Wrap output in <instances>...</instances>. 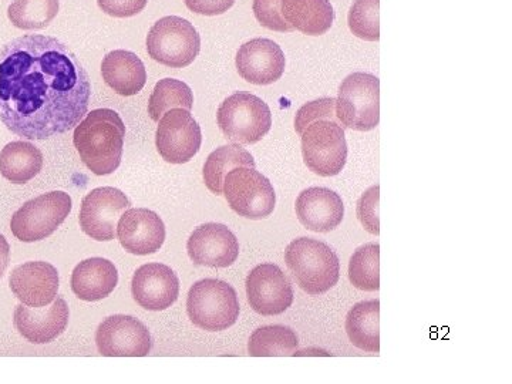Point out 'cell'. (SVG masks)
<instances>
[{"mask_svg":"<svg viewBox=\"0 0 512 384\" xmlns=\"http://www.w3.org/2000/svg\"><path fill=\"white\" fill-rule=\"evenodd\" d=\"M131 207L123 191L113 187L96 188L83 198L80 227L96 241H113L117 221Z\"/></svg>","mask_w":512,"mask_h":384,"instance_id":"12","label":"cell"},{"mask_svg":"<svg viewBox=\"0 0 512 384\" xmlns=\"http://www.w3.org/2000/svg\"><path fill=\"white\" fill-rule=\"evenodd\" d=\"M134 301L147 311L160 312L171 308L180 295V281L170 266H140L131 281Z\"/></svg>","mask_w":512,"mask_h":384,"instance_id":"17","label":"cell"},{"mask_svg":"<svg viewBox=\"0 0 512 384\" xmlns=\"http://www.w3.org/2000/svg\"><path fill=\"white\" fill-rule=\"evenodd\" d=\"M299 339L288 326L272 325L259 328L248 342L249 355L254 357L293 356Z\"/></svg>","mask_w":512,"mask_h":384,"instance_id":"28","label":"cell"},{"mask_svg":"<svg viewBox=\"0 0 512 384\" xmlns=\"http://www.w3.org/2000/svg\"><path fill=\"white\" fill-rule=\"evenodd\" d=\"M194 106V94L181 80L163 79L154 87L148 100V114L151 120L160 121L167 111L184 109L191 111Z\"/></svg>","mask_w":512,"mask_h":384,"instance_id":"29","label":"cell"},{"mask_svg":"<svg viewBox=\"0 0 512 384\" xmlns=\"http://www.w3.org/2000/svg\"><path fill=\"white\" fill-rule=\"evenodd\" d=\"M42 167V151L29 141H13L0 151V174L12 184L29 183Z\"/></svg>","mask_w":512,"mask_h":384,"instance_id":"25","label":"cell"},{"mask_svg":"<svg viewBox=\"0 0 512 384\" xmlns=\"http://www.w3.org/2000/svg\"><path fill=\"white\" fill-rule=\"evenodd\" d=\"M249 305L262 316L282 315L293 303V286L288 276L275 264L255 266L247 276Z\"/></svg>","mask_w":512,"mask_h":384,"instance_id":"13","label":"cell"},{"mask_svg":"<svg viewBox=\"0 0 512 384\" xmlns=\"http://www.w3.org/2000/svg\"><path fill=\"white\" fill-rule=\"evenodd\" d=\"M59 0H15L8 8V16L15 28L45 29L59 13Z\"/></svg>","mask_w":512,"mask_h":384,"instance_id":"30","label":"cell"},{"mask_svg":"<svg viewBox=\"0 0 512 384\" xmlns=\"http://www.w3.org/2000/svg\"><path fill=\"white\" fill-rule=\"evenodd\" d=\"M282 16L303 35H325L332 28L335 12L329 0H282Z\"/></svg>","mask_w":512,"mask_h":384,"instance_id":"24","label":"cell"},{"mask_svg":"<svg viewBox=\"0 0 512 384\" xmlns=\"http://www.w3.org/2000/svg\"><path fill=\"white\" fill-rule=\"evenodd\" d=\"M217 120L225 138L244 146L259 143L272 126L268 104L255 94L245 92L234 93L222 101Z\"/></svg>","mask_w":512,"mask_h":384,"instance_id":"5","label":"cell"},{"mask_svg":"<svg viewBox=\"0 0 512 384\" xmlns=\"http://www.w3.org/2000/svg\"><path fill=\"white\" fill-rule=\"evenodd\" d=\"M295 210L303 227L320 234H328L338 228L345 217V205L340 195L323 187L302 191L296 200Z\"/></svg>","mask_w":512,"mask_h":384,"instance_id":"21","label":"cell"},{"mask_svg":"<svg viewBox=\"0 0 512 384\" xmlns=\"http://www.w3.org/2000/svg\"><path fill=\"white\" fill-rule=\"evenodd\" d=\"M92 84L79 57L52 36L25 35L0 46V121L26 140L79 126Z\"/></svg>","mask_w":512,"mask_h":384,"instance_id":"1","label":"cell"},{"mask_svg":"<svg viewBox=\"0 0 512 384\" xmlns=\"http://www.w3.org/2000/svg\"><path fill=\"white\" fill-rule=\"evenodd\" d=\"M379 201L380 187L375 185L370 187L357 202V217L366 231L373 235L380 234Z\"/></svg>","mask_w":512,"mask_h":384,"instance_id":"35","label":"cell"},{"mask_svg":"<svg viewBox=\"0 0 512 384\" xmlns=\"http://www.w3.org/2000/svg\"><path fill=\"white\" fill-rule=\"evenodd\" d=\"M349 279L360 291L380 289V245L366 244L356 249L349 262Z\"/></svg>","mask_w":512,"mask_h":384,"instance_id":"31","label":"cell"},{"mask_svg":"<svg viewBox=\"0 0 512 384\" xmlns=\"http://www.w3.org/2000/svg\"><path fill=\"white\" fill-rule=\"evenodd\" d=\"M285 262L303 292L323 295L338 285V255L325 242L313 238L293 239L285 252Z\"/></svg>","mask_w":512,"mask_h":384,"instance_id":"3","label":"cell"},{"mask_svg":"<svg viewBox=\"0 0 512 384\" xmlns=\"http://www.w3.org/2000/svg\"><path fill=\"white\" fill-rule=\"evenodd\" d=\"M148 0H97V5L113 18H131L146 9Z\"/></svg>","mask_w":512,"mask_h":384,"instance_id":"36","label":"cell"},{"mask_svg":"<svg viewBox=\"0 0 512 384\" xmlns=\"http://www.w3.org/2000/svg\"><path fill=\"white\" fill-rule=\"evenodd\" d=\"M201 143L200 124L191 116L190 111L173 109L158 121L156 147L167 163H188L200 151Z\"/></svg>","mask_w":512,"mask_h":384,"instance_id":"11","label":"cell"},{"mask_svg":"<svg viewBox=\"0 0 512 384\" xmlns=\"http://www.w3.org/2000/svg\"><path fill=\"white\" fill-rule=\"evenodd\" d=\"M235 64L242 79L256 86H268L284 76L286 59L278 43L261 37L239 47Z\"/></svg>","mask_w":512,"mask_h":384,"instance_id":"16","label":"cell"},{"mask_svg":"<svg viewBox=\"0 0 512 384\" xmlns=\"http://www.w3.org/2000/svg\"><path fill=\"white\" fill-rule=\"evenodd\" d=\"M282 0H254L255 18L264 28L274 32H293L291 25L282 16Z\"/></svg>","mask_w":512,"mask_h":384,"instance_id":"34","label":"cell"},{"mask_svg":"<svg viewBox=\"0 0 512 384\" xmlns=\"http://www.w3.org/2000/svg\"><path fill=\"white\" fill-rule=\"evenodd\" d=\"M9 285L23 305L42 308L57 298L59 272L49 262H26L12 272Z\"/></svg>","mask_w":512,"mask_h":384,"instance_id":"19","label":"cell"},{"mask_svg":"<svg viewBox=\"0 0 512 384\" xmlns=\"http://www.w3.org/2000/svg\"><path fill=\"white\" fill-rule=\"evenodd\" d=\"M319 119H332L338 120L336 117V99L333 97H325L311 101L299 109L295 117V130L301 136L302 131L305 130L312 121Z\"/></svg>","mask_w":512,"mask_h":384,"instance_id":"33","label":"cell"},{"mask_svg":"<svg viewBox=\"0 0 512 384\" xmlns=\"http://www.w3.org/2000/svg\"><path fill=\"white\" fill-rule=\"evenodd\" d=\"M72 197L63 191H53L30 200L13 214L10 229L19 241H43L69 217Z\"/></svg>","mask_w":512,"mask_h":384,"instance_id":"10","label":"cell"},{"mask_svg":"<svg viewBox=\"0 0 512 384\" xmlns=\"http://www.w3.org/2000/svg\"><path fill=\"white\" fill-rule=\"evenodd\" d=\"M222 194L231 210L248 220H265L275 210L274 185L255 168L237 167L229 171Z\"/></svg>","mask_w":512,"mask_h":384,"instance_id":"9","label":"cell"},{"mask_svg":"<svg viewBox=\"0 0 512 384\" xmlns=\"http://www.w3.org/2000/svg\"><path fill=\"white\" fill-rule=\"evenodd\" d=\"M239 311L237 292L220 279H202L188 292V318L197 328L207 332L231 328L237 323Z\"/></svg>","mask_w":512,"mask_h":384,"instance_id":"4","label":"cell"},{"mask_svg":"<svg viewBox=\"0 0 512 384\" xmlns=\"http://www.w3.org/2000/svg\"><path fill=\"white\" fill-rule=\"evenodd\" d=\"M336 117L343 127L375 130L380 123V80L375 74L353 73L343 80L336 99Z\"/></svg>","mask_w":512,"mask_h":384,"instance_id":"6","label":"cell"},{"mask_svg":"<svg viewBox=\"0 0 512 384\" xmlns=\"http://www.w3.org/2000/svg\"><path fill=\"white\" fill-rule=\"evenodd\" d=\"M126 126L114 110L97 109L74 128L73 143L86 167L96 175L113 174L123 157Z\"/></svg>","mask_w":512,"mask_h":384,"instance_id":"2","label":"cell"},{"mask_svg":"<svg viewBox=\"0 0 512 384\" xmlns=\"http://www.w3.org/2000/svg\"><path fill=\"white\" fill-rule=\"evenodd\" d=\"M346 333L357 349L380 352V302L357 303L346 316Z\"/></svg>","mask_w":512,"mask_h":384,"instance_id":"26","label":"cell"},{"mask_svg":"<svg viewBox=\"0 0 512 384\" xmlns=\"http://www.w3.org/2000/svg\"><path fill=\"white\" fill-rule=\"evenodd\" d=\"M10 262V247L6 238L0 234V278L5 274Z\"/></svg>","mask_w":512,"mask_h":384,"instance_id":"38","label":"cell"},{"mask_svg":"<svg viewBox=\"0 0 512 384\" xmlns=\"http://www.w3.org/2000/svg\"><path fill=\"white\" fill-rule=\"evenodd\" d=\"M237 167L255 168L254 157L239 144H229V146L217 148L205 161L204 171H202L208 190L214 192L215 195H221L225 175Z\"/></svg>","mask_w":512,"mask_h":384,"instance_id":"27","label":"cell"},{"mask_svg":"<svg viewBox=\"0 0 512 384\" xmlns=\"http://www.w3.org/2000/svg\"><path fill=\"white\" fill-rule=\"evenodd\" d=\"M187 251L195 265L228 268L237 262L239 242L224 224L208 222L192 232Z\"/></svg>","mask_w":512,"mask_h":384,"instance_id":"15","label":"cell"},{"mask_svg":"<svg viewBox=\"0 0 512 384\" xmlns=\"http://www.w3.org/2000/svg\"><path fill=\"white\" fill-rule=\"evenodd\" d=\"M96 345L100 355L106 357H144L151 352L153 340L140 320L114 315L100 323Z\"/></svg>","mask_w":512,"mask_h":384,"instance_id":"14","label":"cell"},{"mask_svg":"<svg viewBox=\"0 0 512 384\" xmlns=\"http://www.w3.org/2000/svg\"><path fill=\"white\" fill-rule=\"evenodd\" d=\"M201 50V37L192 23L180 16L157 20L147 36L151 59L173 69L190 66Z\"/></svg>","mask_w":512,"mask_h":384,"instance_id":"7","label":"cell"},{"mask_svg":"<svg viewBox=\"0 0 512 384\" xmlns=\"http://www.w3.org/2000/svg\"><path fill=\"white\" fill-rule=\"evenodd\" d=\"M117 237L121 247L130 254H156L164 245L165 225L154 211L146 208H128L120 217Z\"/></svg>","mask_w":512,"mask_h":384,"instance_id":"18","label":"cell"},{"mask_svg":"<svg viewBox=\"0 0 512 384\" xmlns=\"http://www.w3.org/2000/svg\"><path fill=\"white\" fill-rule=\"evenodd\" d=\"M353 35L367 42L380 40V0H355L349 12Z\"/></svg>","mask_w":512,"mask_h":384,"instance_id":"32","label":"cell"},{"mask_svg":"<svg viewBox=\"0 0 512 384\" xmlns=\"http://www.w3.org/2000/svg\"><path fill=\"white\" fill-rule=\"evenodd\" d=\"M187 8L198 15L217 16L228 12L235 0H184Z\"/></svg>","mask_w":512,"mask_h":384,"instance_id":"37","label":"cell"},{"mask_svg":"<svg viewBox=\"0 0 512 384\" xmlns=\"http://www.w3.org/2000/svg\"><path fill=\"white\" fill-rule=\"evenodd\" d=\"M301 137L303 161L309 170L320 177L342 173L348 161V141L339 120L312 121Z\"/></svg>","mask_w":512,"mask_h":384,"instance_id":"8","label":"cell"},{"mask_svg":"<svg viewBox=\"0 0 512 384\" xmlns=\"http://www.w3.org/2000/svg\"><path fill=\"white\" fill-rule=\"evenodd\" d=\"M104 82L120 96H136L144 89L147 72L144 63L136 53L128 50H114L101 63Z\"/></svg>","mask_w":512,"mask_h":384,"instance_id":"22","label":"cell"},{"mask_svg":"<svg viewBox=\"0 0 512 384\" xmlns=\"http://www.w3.org/2000/svg\"><path fill=\"white\" fill-rule=\"evenodd\" d=\"M70 311L63 298H57L52 305L30 308L19 305L15 309V328L28 342L46 345L59 338L69 325Z\"/></svg>","mask_w":512,"mask_h":384,"instance_id":"20","label":"cell"},{"mask_svg":"<svg viewBox=\"0 0 512 384\" xmlns=\"http://www.w3.org/2000/svg\"><path fill=\"white\" fill-rule=\"evenodd\" d=\"M119 284V272L109 259L90 258L74 268L72 289L77 298L97 302L107 298Z\"/></svg>","mask_w":512,"mask_h":384,"instance_id":"23","label":"cell"}]
</instances>
